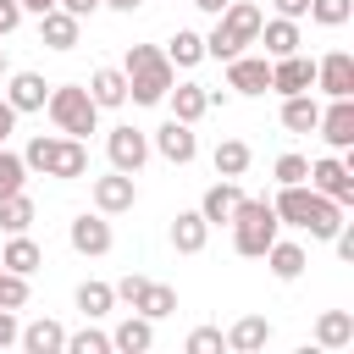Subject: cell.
<instances>
[{"label": "cell", "instance_id": "1", "mask_svg": "<svg viewBox=\"0 0 354 354\" xmlns=\"http://www.w3.org/2000/svg\"><path fill=\"white\" fill-rule=\"evenodd\" d=\"M271 210H277L282 227H299L310 238H332L343 227V205L326 199V194H315L310 183H282V194L271 199Z\"/></svg>", "mask_w": 354, "mask_h": 354}, {"label": "cell", "instance_id": "2", "mask_svg": "<svg viewBox=\"0 0 354 354\" xmlns=\"http://www.w3.org/2000/svg\"><path fill=\"white\" fill-rule=\"evenodd\" d=\"M122 72H127V100L133 105H160L166 88L177 83V66L166 61L160 44H133L127 61H122Z\"/></svg>", "mask_w": 354, "mask_h": 354}, {"label": "cell", "instance_id": "3", "mask_svg": "<svg viewBox=\"0 0 354 354\" xmlns=\"http://www.w3.org/2000/svg\"><path fill=\"white\" fill-rule=\"evenodd\" d=\"M22 166L28 171H44V177H61V183H77L88 171V144L83 138H66V133H39V138H28Z\"/></svg>", "mask_w": 354, "mask_h": 354}, {"label": "cell", "instance_id": "4", "mask_svg": "<svg viewBox=\"0 0 354 354\" xmlns=\"http://www.w3.org/2000/svg\"><path fill=\"white\" fill-rule=\"evenodd\" d=\"M260 22H266V11H260V6H249V0H232V6L216 17V28L205 33V55H210V61H232V55H243V50L254 44Z\"/></svg>", "mask_w": 354, "mask_h": 354}, {"label": "cell", "instance_id": "5", "mask_svg": "<svg viewBox=\"0 0 354 354\" xmlns=\"http://www.w3.org/2000/svg\"><path fill=\"white\" fill-rule=\"evenodd\" d=\"M227 227H232V249H238L243 260H260V254L277 243V232H282L271 199H238V210H232Z\"/></svg>", "mask_w": 354, "mask_h": 354}, {"label": "cell", "instance_id": "6", "mask_svg": "<svg viewBox=\"0 0 354 354\" xmlns=\"http://www.w3.org/2000/svg\"><path fill=\"white\" fill-rule=\"evenodd\" d=\"M44 111H50L55 133H66V138H88V133L100 127V105L88 100V88H83V83H61V88H50Z\"/></svg>", "mask_w": 354, "mask_h": 354}, {"label": "cell", "instance_id": "7", "mask_svg": "<svg viewBox=\"0 0 354 354\" xmlns=\"http://www.w3.org/2000/svg\"><path fill=\"white\" fill-rule=\"evenodd\" d=\"M315 194H326V199H337L343 210L354 205V166L348 160H337V155H321V160H310V177H304Z\"/></svg>", "mask_w": 354, "mask_h": 354}, {"label": "cell", "instance_id": "8", "mask_svg": "<svg viewBox=\"0 0 354 354\" xmlns=\"http://www.w3.org/2000/svg\"><path fill=\"white\" fill-rule=\"evenodd\" d=\"M105 155H111V166H116V171L138 177V171H144V160H149V138H144L138 127H111V133H105Z\"/></svg>", "mask_w": 354, "mask_h": 354}, {"label": "cell", "instance_id": "9", "mask_svg": "<svg viewBox=\"0 0 354 354\" xmlns=\"http://www.w3.org/2000/svg\"><path fill=\"white\" fill-rule=\"evenodd\" d=\"M88 194H94V210H100V216H122V210H133L138 183H133L127 171H116V166H111L105 177H94V188H88Z\"/></svg>", "mask_w": 354, "mask_h": 354}, {"label": "cell", "instance_id": "10", "mask_svg": "<svg viewBox=\"0 0 354 354\" xmlns=\"http://www.w3.org/2000/svg\"><path fill=\"white\" fill-rule=\"evenodd\" d=\"M271 88H277V94H310V88H315V61L299 55V50H293V55H277V61H271Z\"/></svg>", "mask_w": 354, "mask_h": 354}, {"label": "cell", "instance_id": "11", "mask_svg": "<svg viewBox=\"0 0 354 354\" xmlns=\"http://www.w3.org/2000/svg\"><path fill=\"white\" fill-rule=\"evenodd\" d=\"M66 243H72L77 254H111V243H116V238H111V221H105L100 210H94V216L83 210V216H72V227H66Z\"/></svg>", "mask_w": 354, "mask_h": 354}, {"label": "cell", "instance_id": "12", "mask_svg": "<svg viewBox=\"0 0 354 354\" xmlns=\"http://www.w3.org/2000/svg\"><path fill=\"white\" fill-rule=\"evenodd\" d=\"M227 88L232 94H266L271 88V61L266 55H232L227 61Z\"/></svg>", "mask_w": 354, "mask_h": 354}, {"label": "cell", "instance_id": "13", "mask_svg": "<svg viewBox=\"0 0 354 354\" xmlns=\"http://www.w3.org/2000/svg\"><path fill=\"white\" fill-rule=\"evenodd\" d=\"M315 88H326L332 100H348L354 94V55L348 50H332L315 61Z\"/></svg>", "mask_w": 354, "mask_h": 354}, {"label": "cell", "instance_id": "14", "mask_svg": "<svg viewBox=\"0 0 354 354\" xmlns=\"http://www.w3.org/2000/svg\"><path fill=\"white\" fill-rule=\"evenodd\" d=\"M155 149H160V155H166L171 166H188V160L199 155L194 122H177V116H171V122H160V127H155Z\"/></svg>", "mask_w": 354, "mask_h": 354}, {"label": "cell", "instance_id": "15", "mask_svg": "<svg viewBox=\"0 0 354 354\" xmlns=\"http://www.w3.org/2000/svg\"><path fill=\"white\" fill-rule=\"evenodd\" d=\"M315 133H321L332 149H348V144H354V94H348V100H332V105L321 111Z\"/></svg>", "mask_w": 354, "mask_h": 354}, {"label": "cell", "instance_id": "16", "mask_svg": "<svg viewBox=\"0 0 354 354\" xmlns=\"http://www.w3.org/2000/svg\"><path fill=\"white\" fill-rule=\"evenodd\" d=\"M238 199H243L238 177H221V183H210V188H205V199H199V216H205L210 227H227V221H232V210H238Z\"/></svg>", "mask_w": 354, "mask_h": 354}, {"label": "cell", "instance_id": "17", "mask_svg": "<svg viewBox=\"0 0 354 354\" xmlns=\"http://www.w3.org/2000/svg\"><path fill=\"white\" fill-rule=\"evenodd\" d=\"M17 343H22L28 354H66V326L50 321V315H39V321H28V326L17 332Z\"/></svg>", "mask_w": 354, "mask_h": 354}, {"label": "cell", "instance_id": "18", "mask_svg": "<svg viewBox=\"0 0 354 354\" xmlns=\"http://www.w3.org/2000/svg\"><path fill=\"white\" fill-rule=\"evenodd\" d=\"M44 100H50V83L39 77V72H11V88H6V105L22 116V111H44Z\"/></svg>", "mask_w": 354, "mask_h": 354}, {"label": "cell", "instance_id": "19", "mask_svg": "<svg viewBox=\"0 0 354 354\" xmlns=\"http://www.w3.org/2000/svg\"><path fill=\"white\" fill-rule=\"evenodd\" d=\"M83 88H88V100H94L100 111H116V105H127V72H122V66H100V72H94Z\"/></svg>", "mask_w": 354, "mask_h": 354}, {"label": "cell", "instance_id": "20", "mask_svg": "<svg viewBox=\"0 0 354 354\" xmlns=\"http://www.w3.org/2000/svg\"><path fill=\"white\" fill-rule=\"evenodd\" d=\"M205 243H210V221L199 210H177L171 216V249L177 254H199Z\"/></svg>", "mask_w": 354, "mask_h": 354}, {"label": "cell", "instance_id": "21", "mask_svg": "<svg viewBox=\"0 0 354 354\" xmlns=\"http://www.w3.org/2000/svg\"><path fill=\"white\" fill-rule=\"evenodd\" d=\"M77 28H83V22H77L72 11L55 6V11L39 17V44H50V50H72V44H77Z\"/></svg>", "mask_w": 354, "mask_h": 354}, {"label": "cell", "instance_id": "22", "mask_svg": "<svg viewBox=\"0 0 354 354\" xmlns=\"http://www.w3.org/2000/svg\"><path fill=\"white\" fill-rule=\"evenodd\" d=\"M254 44H266L271 61H277V55H293V50H299V22H293V17H271V22H260Z\"/></svg>", "mask_w": 354, "mask_h": 354}, {"label": "cell", "instance_id": "23", "mask_svg": "<svg viewBox=\"0 0 354 354\" xmlns=\"http://www.w3.org/2000/svg\"><path fill=\"white\" fill-rule=\"evenodd\" d=\"M166 100H171V116H177V122H199V116L210 111V88H205V83H171Z\"/></svg>", "mask_w": 354, "mask_h": 354}, {"label": "cell", "instance_id": "24", "mask_svg": "<svg viewBox=\"0 0 354 354\" xmlns=\"http://www.w3.org/2000/svg\"><path fill=\"white\" fill-rule=\"evenodd\" d=\"M0 266H6V271H17V277H33V271L44 266V249H39L28 232H11V243L0 249Z\"/></svg>", "mask_w": 354, "mask_h": 354}, {"label": "cell", "instance_id": "25", "mask_svg": "<svg viewBox=\"0 0 354 354\" xmlns=\"http://www.w3.org/2000/svg\"><path fill=\"white\" fill-rule=\"evenodd\" d=\"M260 260L271 266V277H277V282H299V277H304V266H310V260H304V249H299V243H288V238H277Z\"/></svg>", "mask_w": 354, "mask_h": 354}, {"label": "cell", "instance_id": "26", "mask_svg": "<svg viewBox=\"0 0 354 354\" xmlns=\"http://www.w3.org/2000/svg\"><path fill=\"white\" fill-rule=\"evenodd\" d=\"M149 343H155V321H149V315H138V310L111 332V348H116V354H144Z\"/></svg>", "mask_w": 354, "mask_h": 354}, {"label": "cell", "instance_id": "27", "mask_svg": "<svg viewBox=\"0 0 354 354\" xmlns=\"http://www.w3.org/2000/svg\"><path fill=\"white\" fill-rule=\"evenodd\" d=\"M221 337H227V348L254 354V348H266V343H271V321H266V315H243V321H232Z\"/></svg>", "mask_w": 354, "mask_h": 354}, {"label": "cell", "instance_id": "28", "mask_svg": "<svg viewBox=\"0 0 354 354\" xmlns=\"http://www.w3.org/2000/svg\"><path fill=\"white\" fill-rule=\"evenodd\" d=\"M315 343H321V348H348V343H354V310H321Z\"/></svg>", "mask_w": 354, "mask_h": 354}, {"label": "cell", "instance_id": "29", "mask_svg": "<svg viewBox=\"0 0 354 354\" xmlns=\"http://www.w3.org/2000/svg\"><path fill=\"white\" fill-rule=\"evenodd\" d=\"M315 122H321V105L310 94H282V127L288 133H315Z\"/></svg>", "mask_w": 354, "mask_h": 354}, {"label": "cell", "instance_id": "30", "mask_svg": "<svg viewBox=\"0 0 354 354\" xmlns=\"http://www.w3.org/2000/svg\"><path fill=\"white\" fill-rule=\"evenodd\" d=\"M210 160H216V177H243V171H249V160H254V149H249L243 138H221Z\"/></svg>", "mask_w": 354, "mask_h": 354}, {"label": "cell", "instance_id": "31", "mask_svg": "<svg viewBox=\"0 0 354 354\" xmlns=\"http://www.w3.org/2000/svg\"><path fill=\"white\" fill-rule=\"evenodd\" d=\"M133 310L149 315V321H166V315H177V288H166V282H144V293H138Z\"/></svg>", "mask_w": 354, "mask_h": 354}, {"label": "cell", "instance_id": "32", "mask_svg": "<svg viewBox=\"0 0 354 354\" xmlns=\"http://www.w3.org/2000/svg\"><path fill=\"white\" fill-rule=\"evenodd\" d=\"M166 61H171V66H199V61H205V33L177 28V33H171V44H166Z\"/></svg>", "mask_w": 354, "mask_h": 354}, {"label": "cell", "instance_id": "33", "mask_svg": "<svg viewBox=\"0 0 354 354\" xmlns=\"http://www.w3.org/2000/svg\"><path fill=\"white\" fill-rule=\"evenodd\" d=\"M77 310H83L88 321L111 315V310H116V293H111V282H83V288H77Z\"/></svg>", "mask_w": 354, "mask_h": 354}, {"label": "cell", "instance_id": "34", "mask_svg": "<svg viewBox=\"0 0 354 354\" xmlns=\"http://www.w3.org/2000/svg\"><path fill=\"white\" fill-rule=\"evenodd\" d=\"M33 227V199L28 194H6L0 199V232H28Z\"/></svg>", "mask_w": 354, "mask_h": 354}, {"label": "cell", "instance_id": "35", "mask_svg": "<svg viewBox=\"0 0 354 354\" xmlns=\"http://www.w3.org/2000/svg\"><path fill=\"white\" fill-rule=\"evenodd\" d=\"M354 17V0H310V22L315 28H343Z\"/></svg>", "mask_w": 354, "mask_h": 354}, {"label": "cell", "instance_id": "36", "mask_svg": "<svg viewBox=\"0 0 354 354\" xmlns=\"http://www.w3.org/2000/svg\"><path fill=\"white\" fill-rule=\"evenodd\" d=\"M22 183H28V166H22V155H11V149L0 144V199H6V194H22Z\"/></svg>", "mask_w": 354, "mask_h": 354}, {"label": "cell", "instance_id": "37", "mask_svg": "<svg viewBox=\"0 0 354 354\" xmlns=\"http://www.w3.org/2000/svg\"><path fill=\"white\" fill-rule=\"evenodd\" d=\"M66 354H111V332H94V326L66 332Z\"/></svg>", "mask_w": 354, "mask_h": 354}, {"label": "cell", "instance_id": "38", "mask_svg": "<svg viewBox=\"0 0 354 354\" xmlns=\"http://www.w3.org/2000/svg\"><path fill=\"white\" fill-rule=\"evenodd\" d=\"M22 304H28V277L0 271V310H22Z\"/></svg>", "mask_w": 354, "mask_h": 354}, {"label": "cell", "instance_id": "39", "mask_svg": "<svg viewBox=\"0 0 354 354\" xmlns=\"http://www.w3.org/2000/svg\"><path fill=\"white\" fill-rule=\"evenodd\" d=\"M221 348H227L221 326H194L188 332V354H221Z\"/></svg>", "mask_w": 354, "mask_h": 354}, {"label": "cell", "instance_id": "40", "mask_svg": "<svg viewBox=\"0 0 354 354\" xmlns=\"http://www.w3.org/2000/svg\"><path fill=\"white\" fill-rule=\"evenodd\" d=\"M271 171H277V183H304V177H310V160H304V155H277Z\"/></svg>", "mask_w": 354, "mask_h": 354}, {"label": "cell", "instance_id": "41", "mask_svg": "<svg viewBox=\"0 0 354 354\" xmlns=\"http://www.w3.org/2000/svg\"><path fill=\"white\" fill-rule=\"evenodd\" d=\"M144 282H149V277H138V271H127L122 282H111V293H116V304H138V293H144Z\"/></svg>", "mask_w": 354, "mask_h": 354}, {"label": "cell", "instance_id": "42", "mask_svg": "<svg viewBox=\"0 0 354 354\" xmlns=\"http://www.w3.org/2000/svg\"><path fill=\"white\" fill-rule=\"evenodd\" d=\"M17 22H22V6H17V0H0V39L17 33Z\"/></svg>", "mask_w": 354, "mask_h": 354}, {"label": "cell", "instance_id": "43", "mask_svg": "<svg viewBox=\"0 0 354 354\" xmlns=\"http://www.w3.org/2000/svg\"><path fill=\"white\" fill-rule=\"evenodd\" d=\"M17 332H22V326H17V310H0V348H11Z\"/></svg>", "mask_w": 354, "mask_h": 354}, {"label": "cell", "instance_id": "44", "mask_svg": "<svg viewBox=\"0 0 354 354\" xmlns=\"http://www.w3.org/2000/svg\"><path fill=\"white\" fill-rule=\"evenodd\" d=\"M271 6H277V17H293V22L310 17V0H271Z\"/></svg>", "mask_w": 354, "mask_h": 354}, {"label": "cell", "instance_id": "45", "mask_svg": "<svg viewBox=\"0 0 354 354\" xmlns=\"http://www.w3.org/2000/svg\"><path fill=\"white\" fill-rule=\"evenodd\" d=\"M61 11H72V17L83 22V17H94V11H100V0H61Z\"/></svg>", "mask_w": 354, "mask_h": 354}, {"label": "cell", "instance_id": "46", "mask_svg": "<svg viewBox=\"0 0 354 354\" xmlns=\"http://www.w3.org/2000/svg\"><path fill=\"white\" fill-rule=\"evenodd\" d=\"M17 6H22V17H44V11H55L61 0H17Z\"/></svg>", "mask_w": 354, "mask_h": 354}, {"label": "cell", "instance_id": "47", "mask_svg": "<svg viewBox=\"0 0 354 354\" xmlns=\"http://www.w3.org/2000/svg\"><path fill=\"white\" fill-rule=\"evenodd\" d=\"M11 127H17V111H11V105H6V100H0V144H6V138H11Z\"/></svg>", "mask_w": 354, "mask_h": 354}, {"label": "cell", "instance_id": "48", "mask_svg": "<svg viewBox=\"0 0 354 354\" xmlns=\"http://www.w3.org/2000/svg\"><path fill=\"white\" fill-rule=\"evenodd\" d=\"M100 6H105V11H122V17H133L144 0H100Z\"/></svg>", "mask_w": 354, "mask_h": 354}, {"label": "cell", "instance_id": "49", "mask_svg": "<svg viewBox=\"0 0 354 354\" xmlns=\"http://www.w3.org/2000/svg\"><path fill=\"white\" fill-rule=\"evenodd\" d=\"M188 6H199V11H205V17H221V11H227V6H232V0H188Z\"/></svg>", "mask_w": 354, "mask_h": 354}, {"label": "cell", "instance_id": "50", "mask_svg": "<svg viewBox=\"0 0 354 354\" xmlns=\"http://www.w3.org/2000/svg\"><path fill=\"white\" fill-rule=\"evenodd\" d=\"M0 72H6V50H0Z\"/></svg>", "mask_w": 354, "mask_h": 354}, {"label": "cell", "instance_id": "51", "mask_svg": "<svg viewBox=\"0 0 354 354\" xmlns=\"http://www.w3.org/2000/svg\"><path fill=\"white\" fill-rule=\"evenodd\" d=\"M0 271H6V266H0Z\"/></svg>", "mask_w": 354, "mask_h": 354}]
</instances>
